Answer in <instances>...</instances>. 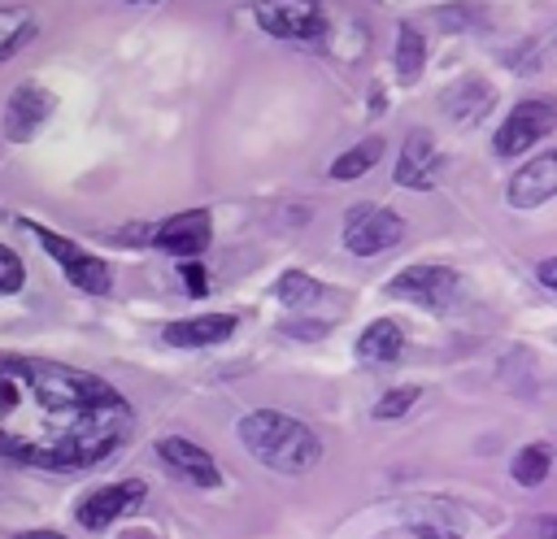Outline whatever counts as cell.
I'll return each instance as SVG.
<instances>
[{"instance_id": "obj_21", "label": "cell", "mask_w": 557, "mask_h": 539, "mask_svg": "<svg viewBox=\"0 0 557 539\" xmlns=\"http://www.w3.org/2000/svg\"><path fill=\"white\" fill-rule=\"evenodd\" d=\"M275 296L288 304V309H305V304H314L322 296V283L309 279V274H300V270H288L283 279L275 283Z\"/></svg>"}, {"instance_id": "obj_6", "label": "cell", "mask_w": 557, "mask_h": 539, "mask_svg": "<svg viewBox=\"0 0 557 539\" xmlns=\"http://www.w3.org/2000/svg\"><path fill=\"white\" fill-rule=\"evenodd\" d=\"M144 500H148V487L139 479L105 483V487H96V492H87V496L79 500L75 522L87 526V531H105V526H114L118 518H131L136 509H144Z\"/></svg>"}, {"instance_id": "obj_1", "label": "cell", "mask_w": 557, "mask_h": 539, "mask_svg": "<svg viewBox=\"0 0 557 539\" xmlns=\"http://www.w3.org/2000/svg\"><path fill=\"white\" fill-rule=\"evenodd\" d=\"M131 404L114 383L44 357L0 353V457L35 470H92L131 435Z\"/></svg>"}, {"instance_id": "obj_26", "label": "cell", "mask_w": 557, "mask_h": 539, "mask_svg": "<svg viewBox=\"0 0 557 539\" xmlns=\"http://www.w3.org/2000/svg\"><path fill=\"white\" fill-rule=\"evenodd\" d=\"M536 539H557V518H536Z\"/></svg>"}, {"instance_id": "obj_12", "label": "cell", "mask_w": 557, "mask_h": 539, "mask_svg": "<svg viewBox=\"0 0 557 539\" xmlns=\"http://www.w3.org/2000/svg\"><path fill=\"white\" fill-rule=\"evenodd\" d=\"M440 179V148L431 140V131H410L405 144H400V157H397V183L400 187H414V192H427L436 187Z\"/></svg>"}, {"instance_id": "obj_27", "label": "cell", "mask_w": 557, "mask_h": 539, "mask_svg": "<svg viewBox=\"0 0 557 539\" xmlns=\"http://www.w3.org/2000/svg\"><path fill=\"white\" fill-rule=\"evenodd\" d=\"M14 539H66V535H57V531H22Z\"/></svg>"}, {"instance_id": "obj_7", "label": "cell", "mask_w": 557, "mask_h": 539, "mask_svg": "<svg viewBox=\"0 0 557 539\" xmlns=\"http://www.w3.org/2000/svg\"><path fill=\"white\" fill-rule=\"evenodd\" d=\"M261 31H270L275 40H322L327 18H322L319 0H258Z\"/></svg>"}, {"instance_id": "obj_16", "label": "cell", "mask_w": 557, "mask_h": 539, "mask_svg": "<svg viewBox=\"0 0 557 539\" xmlns=\"http://www.w3.org/2000/svg\"><path fill=\"white\" fill-rule=\"evenodd\" d=\"M400 348H405V331H400L392 318H379V322H370V326L361 331L358 357L370 361V365H388V361L400 357Z\"/></svg>"}, {"instance_id": "obj_18", "label": "cell", "mask_w": 557, "mask_h": 539, "mask_svg": "<svg viewBox=\"0 0 557 539\" xmlns=\"http://www.w3.org/2000/svg\"><path fill=\"white\" fill-rule=\"evenodd\" d=\"M379 157H383V140H379V135H366V140L353 144L344 157H336V165H331V179H339V183L361 179V175H366Z\"/></svg>"}, {"instance_id": "obj_5", "label": "cell", "mask_w": 557, "mask_h": 539, "mask_svg": "<svg viewBox=\"0 0 557 539\" xmlns=\"http://www.w3.org/2000/svg\"><path fill=\"white\" fill-rule=\"evenodd\" d=\"M400 235H405V222L383 205H353L344 214V248L358 257H379V253L397 248Z\"/></svg>"}, {"instance_id": "obj_15", "label": "cell", "mask_w": 557, "mask_h": 539, "mask_svg": "<svg viewBox=\"0 0 557 539\" xmlns=\"http://www.w3.org/2000/svg\"><path fill=\"white\" fill-rule=\"evenodd\" d=\"M492 87L483 79H461L449 96H444V109H449V118L458 122V126H475L488 109H492Z\"/></svg>"}, {"instance_id": "obj_19", "label": "cell", "mask_w": 557, "mask_h": 539, "mask_svg": "<svg viewBox=\"0 0 557 539\" xmlns=\"http://www.w3.org/2000/svg\"><path fill=\"white\" fill-rule=\"evenodd\" d=\"M422 61H427V40L418 35L414 26H400L397 31V79L400 83H418Z\"/></svg>"}, {"instance_id": "obj_24", "label": "cell", "mask_w": 557, "mask_h": 539, "mask_svg": "<svg viewBox=\"0 0 557 539\" xmlns=\"http://www.w3.org/2000/svg\"><path fill=\"white\" fill-rule=\"evenodd\" d=\"M183 283H187V292H192V296H205V270H200L197 261H187V265H183Z\"/></svg>"}, {"instance_id": "obj_22", "label": "cell", "mask_w": 557, "mask_h": 539, "mask_svg": "<svg viewBox=\"0 0 557 539\" xmlns=\"http://www.w3.org/2000/svg\"><path fill=\"white\" fill-rule=\"evenodd\" d=\"M418 396H422L418 387H392L388 396H379V404H375V418H379V422L405 418V414H410V409H414V404H418Z\"/></svg>"}, {"instance_id": "obj_9", "label": "cell", "mask_w": 557, "mask_h": 539, "mask_svg": "<svg viewBox=\"0 0 557 539\" xmlns=\"http://www.w3.org/2000/svg\"><path fill=\"white\" fill-rule=\"evenodd\" d=\"M157 461L175 474V479L187 483V487H205V492H214V487L222 483L214 457H209L200 444L183 440V435H166V440H157Z\"/></svg>"}, {"instance_id": "obj_17", "label": "cell", "mask_w": 557, "mask_h": 539, "mask_svg": "<svg viewBox=\"0 0 557 539\" xmlns=\"http://www.w3.org/2000/svg\"><path fill=\"white\" fill-rule=\"evenodd\" d=\"M26 40H35V14L26 5H0V61H9Z\"/></svg>"}, {"instance_id": "obj_14", "label": "cell", "mask_w": 557, "mask_h": 539, "mask_svg": "<svg viewBox=\"0 0 557 539\" xmlns=\"http://www.w3.org/2000/svg\"><path fill=\"white\" fill-rule=\"evenodd\" d=\"M231 331H236V318H231V314H200V318L170 322V326L161 331V340L175 344V348H209V344L231 340Z\"/></svg>"}, {"instance_id": "obj_10", "label": "cell", "mask_w": 557, "mask_h": 539, "mask_svg": "<svg viewBox=\"0 0 557 539\" xmlns=\"http://www.w3.org/2000/svg\"><path fill=\"white\" fill-rule=\"evenodd\" d=\"M214 240V218L209 209H187V214H175L161 226H153V244L170 257H200Z\"/></svg>"}, {"instance_id": "obj_8", "label": "cell", "mask_w": 557, "mask_h": 539, "mask_svg": "<svg viewBox=\"0 0 557 539\" xmlns=\"http://www.w3.org/2000/svg\"><path fill=\"white\" fill-rule=\"evenodd\" d=\"M458 270H449V265H410V270H400L397 279L388 283V296L397 300H414L422 309H449L453 296H458Z\"/></svg>"}, {"instance_id": "obj_23", "label": "cell", "mask_w": 557, "mask_h": 539, "mask_svg": "<svg viewBox=\"0 0 557 539\" xmlns=\"http://www.w3.org/2000/svg\"><path fill=\"white\" fill-rule=\"evenodd\" d=\"M22 283H26V270H22L18 253L0 244V296H9V292H18Z\"/></svg>"}, {"instance_id": "obj_2", "label": "cell", "mask_w": 557, "mask_h": 539, "mask_svg": "<svg viewBox=\"0 0 557 539\" xmlns=\"http://www.w3.org/2000/svg\"><path fill=\"white\" fill-rule=\"evenodd\" d=\"M239 444L253 453V457L275 470V474H305L314 470L322 457L319 435L292 414H278V409H253L239 418Z\"/></svg>"}, {"instance_id": "obj_4", "label": "cell", "mask_w": 557, "mask_h": 539, "mask_svg": "<svg viewBox=\"0 0 557 539\" xmlns=\"http://www.w3.org/2000/svg\"><path fill=\"white\" fill-rule=\"evenodd\" d=\"M553 131H557V105L553 100L522 96L514 109L505 114L492 148H497L501 157H518V153H527L532 144H540L544 135H553Z\"/></svg>"}, {"instance_id": "obj_20", "label": "cell", "mask_w": 557, "mask_h": 539, "mask_svg": "<svg viewBox=\"0 0 557 539\" xmlns=\"http://www.w3.org/2000/svg\"><path fill=\"white\" fill-rule=\"evenodd\" d=\"M549 470H553L549 444H527V448L514 457V479L522 483V487H540V483L549 479Z\"/></svg>"}, {"instance_id": "obj_13", "label": "cell", "mask_w": 557, "mask_h": 539, "mask_svg": "<svg viewBox=\"0 0 557 539\" xmlns=\"http://www.w3.org/2000/svg\"><path fill=\"white\" fill-rule=\"evenodd\" d=\"M557 196V148L540 153L536 161H527L522 170H514L510 179V205L514 209H536Z\"/></svg>"}, {"instance_id": "obj_11", "label": "cell", "mask_w": 557, "mask_h": 539, "mask_svg": "<svg viewBox=\"0 0 557 539\" xmlns=\"http://www.w3.org/2000/svg\"><path fill=\"white\" fill-rule=\"evenodd\" d=\"M48 114H53V92L40 83H22V87H14V96L5 100V135L14 144H26L44 126Z\"/></svg>"}, {"instance_id": "obj_3", "label": "cell", "mask_w": 557, "mask_h": 539, "mask_svg": "<svg viewBox=\"0 0 557 539\" xmlns=\"http://www.w3.org/2000/svg\"><path fill=\"white\" fill-rule=\"evenodd\" d=\"M22 226H26V231L44 244V253H48V257L66 270V279L75 283V287L92 292V296H105V292L114 287L109 265H105L100 257H92L87 248H79L75 240H66V235H57V231H48V226H40V222H31V218H22Z\"/></svg>"}, {"instance_id": "obj_25", "label": "cell", "mask_w": 557, "mask_h": 539, "mask_svg": "<svg viewBox=\"0 0 557 539\" xmlns=\"http://www.w3.org/2000/svg\"><path fill=\"white\" fill-rule=\"evenodd\" d=\"M536 279L544 283V287H553V292H557V257L540 261V265H536Z\"/></svg>"}]
</instances>
